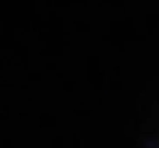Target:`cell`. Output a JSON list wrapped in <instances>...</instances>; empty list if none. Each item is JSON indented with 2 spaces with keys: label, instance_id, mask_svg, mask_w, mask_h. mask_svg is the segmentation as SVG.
Returning a JSON list of instances; mask_svg holds the SVG:
<instances>
[]
</instances>
